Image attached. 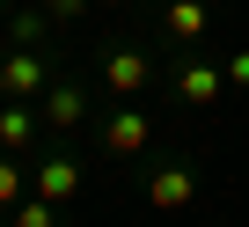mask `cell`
Instances as JSON below:
<instances>
[{"label": "cell", "instance_id": "6da1fadb", "mask_svg": "<svg viewBox=\"0 0 249 227\" xmlns=\"http://www.w3.org/2000/svg\"><path fill=\"white\" fill-rule=\"evenodd\" d=\"M88 81H95L110 103H140L147 88H161V52L140 44V37H110V44H95Z\"/></svg>", "mask_w": 249, "mask_h": 227}, {"label": "cell", "instance_id": "7a4b0ae2", "mask_svg": "<svg viewBox=\"0 0 249 227\" xmlns=\"http://www.w3.org/2000/svg\"><path fill=\"white\" fill-rule=\"evenodd\" d=\"M88 147H95V161H110V169H140V161L154 154V110H147V103H103L95 125H88Z\"/></svg>", "mask_w": 249, "mask_h": 227}, {"label": "cell", "instance_id": "3957f363", "mask_svg": "<svg viewBox=\"0 0 249 227\" xmlns=\"http://www.w3.org/2000/svg\"><path fill=\"white\" fill-rule=\"evenodd\" d=\"M161 95H169V110H183V118L220 110V95H227V59H213V52H169V59H161Z\"/></svg>", "mask_w": 249, "mask_h": 227}, {"label": "cell", "instance_id": "277c9868", "mask_svg": "<svg viewBox=\"0 0 249 227\" xmlns=\"http://www.w3.org/2000/svg\"><path fill=\"white\" fill-rule=\"evenodd\" d=\"M140 198H147L154 212H191V205H198V161L154 147V154L140 161Z\"/></svg>", "mask_w": 249, "mask_h": 227}, {"label": "cell", "instance_id": "5b68a950", "mask_svg": "<svg viewBox=\"0 0 249 227\" xmlns=\"http://www.w3.org/2000/svg\"><path fill=\"white\" fill-rule=\"evenodd\" d=\"M95 95H103V88L66 66V73L44 88V103H37V110H44V132H52V140H81V132L95 125Z\"/></svg>", "mask_w": 249, "mask_h": 227}, {"label": "cell", "instance_id": "8992f818", "mask_svg": "<svg viewBox=\"0 0 249 227\" xmlns=\"http://www.w3.org/2000/svg\"><path fill=\"white\" fill-rule=\"evenodd\" d=\"M30 191L73 212V205L88 198V154H81V147H66V140H59V147H44V154L30 161Z\"/></svg>", "mask_w": 249, "mask_h": 227}, {"label": "cell", "instance_id": "52a82bcc", "mask_svg": "<svg viewBox=\"0 0 249 227\" xmlns=\"http://www.w3.org/2000/svg\"><path fill=\"white\" fill-rule=\"evenodd\" d=\"M154 8V52H205L213 37V0H147Z\"/></svg>", "mask_w": 249, "mask_h": 227}, {"label": "cell", "instance_id": "ba28073f", "mask_svg": "<svg viewBox=\"0 0 249 227\" xmlns=\"http://www.w3.org/2000/svg\"><path fill=\"white\" fill-rule=\"evenodd\" d=\"M59 73H66L59 52H15L8 44V59H0V95H8V103H44V88Z\"/></svg>", "mask_w": 249, "mask_h": 227}, {"label": "cell", "instance_id": "9c48e42d", "mask_svg": "<svg viewBox=\"0 0 249 227\" xmlns=\"http://www.w3.org/2000/svg\"><path fill=\"white\" fill-rule=\"evenodd\" d=\"M0 44H15V52H59V22L44 15V0H15Z\"/></svg>", "mask_w": 249, "mask_h": 227}, {"label": "cell", "instance_id": "30bf717a", "mask_svg": "<svg viewBox=\"0 0 249 227\" xmlns=\"http://www.w3.org/2000/svg\"><path fill=\"white\" fill-rule=\"evenodd\" d=\"M44 110L37 103H8V95H0V154H22V161H37L44 147Z\"/></svg>", "mask_w": 249, "mask_h": 227}, {"label": "cell", "instance_id": "8fae6325", "mask_svg": "<svg viewBox=\"0 0 249 227\" xmlns=\"http://www.w3.org/2000/svg\"><path fill=\"white\" fill-rule=\"evenodd\" d=\"M8 220H15V227H73V212H66V205H52V198H37V191H30Z\"/></svg>", "mask_w": 249, "mask_h": 227}, {"label": "cell", "instance_id": "7c38bea8", "mask_svg": "<svg viewBox=\"0 0 249 227\" xmlns=\"http://www.w3.org/2000/svg\"><path fill=\"white\" fill-rule=\"evenodd\" d=\"M30 198V161L22 154H0V212H15Z\"/></svg>", "mask_w": 249, "mask_h": 227}, {"label": "cell", "instance_id": "4fadbf2b", "mask_svg": "<svg viewBox=\"0 0 249 227\" xmlns=\"http://www.w3.org/2000/svg\"><path fill=\"white\" fill-rule=\"evenodd\" d=\"M44 15H52L59 30H73V22H88V15H95V0H44Z\"/></svg>", "mask_w": 249, "mask_h": 227}, {"label": "cell", "instance_id": "5bb4252c", "mask_svg": "<svg viewBox=\"0 0 249 227\" xmlns=\"http://www.w3.org/2000/svg\"><path fill=\"white\" fill-rule=\"evenodd\" d=\"M227 88L249 95V52H227Z\"/></svg>", "mask_w": 249, "mask_h": 227}, {"label": "cell", "instance_id": "9a60e30c", "mask_svg": "<svg viewBox=\"0 0 249 227\" xmlns=\"http://www.w3.org/2000/svg\"><path fill=\"white\" fill-rule=\"evenodd\" d=\"M95 8H147V0H95Z\"/></svg>", "mask_w": 249, "mask_h": 227}, {"label": "cell", "instance_id": "2e32d148", "mask_svg": "<svg viewBox=\"0 0 249 227\" xmlns=\"http://www.w3.org/2000/svg\"><path fill=\"white\" fill-rule=\"evenodd\" d=\"M8 8H15V0H0V30H8Z\"/></svg>", "mask_w": 249, "mask_h": 227}, {"label": "cell", "instance_id": "e0dca14e", "mask_svg": "<svg viewBox=\"0 0 249 227\" xmlns=\"http://www.w3.org/2000/svg\"><path fill=\"white\" fill-rule=\"evenodd\" d=\"M0 227H15V220H8V212H0Z\"/></svg>", "mask_w": 249, "mask_h": 227}, {"label": "cell", "instance_id": "ac0fdd59", "mask_svg": "<svg viewBox=\"0 0 249 227\" xmlns=\"http://www.w3.org/2000/svg\"><path fill=\"white\" fill-rule=\"evenodd\" d=\"M0 59H8V44H0Z\"/></svg>", "mask_w": 249, "mask_h": 227}]
</instances>
